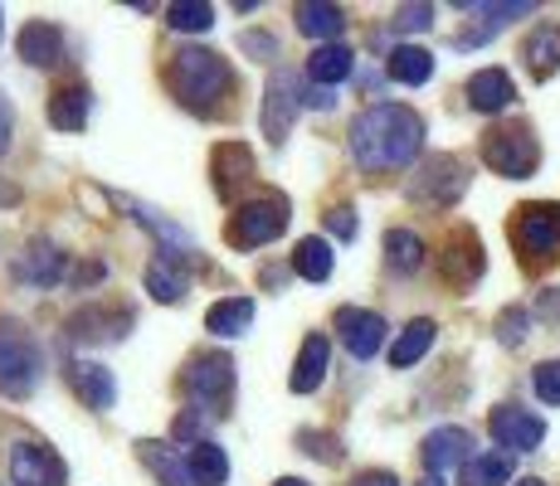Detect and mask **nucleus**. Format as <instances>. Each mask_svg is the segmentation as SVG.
Returning a JSON list of instances; mask_svg holds the SVG:
<instances>
[{
  "instance_id": "nucleus-4",
  "label": "nucleus",
  "mask_w": 560,
  "mask_h": 486,
  "mask_svg": "<svg viewBox=\"0 0 560 486\" xmlns=\"http://www.w3.org/2000/svg\"><path fill=\"white\" fill-rule=\"evenodd\" d=\"M288 214H293L288 194H278V190L254 194V200H244L240 210H234V220H230V244H234V248H264V244H273L278 234L288 229Z\"/></svg>"
},
{
  "instance_id": "nucleus-3",
  "label": "nucleus",
  "mask_w": 560,
  "mask_h": 486,
  "mask_svg": "<svg viewBox=\"0 0 560 486\" xmlns=\"http://www.w3.org/2000/svg\"><path fill=\"white\" fill-rule=\"evenodd\" d=\"M482 161H488L498 176L508 180H526L536 166H541V142H536L532 122H508V127H492L482 137Z\"/></svg>"
},
{
  "instance_id": "nucleus-11",
  "label": "nucleus",
  "mask_w": 560,
  "mask_h": 486,
  "mask_svg": "<svg viewBox=\"0 0 560 486\" xmlns=\"http://www.w3.org/2000/svg\"><path fill=\"white\" fill-rule=\"evenodd\" d=\"M488 424H492L498 448H508V452H532V448H541V438H546L541 418H536L532 408H516V404H498Z\"/></svg>"
},
{
  "instance_id": "nucleus-13",
  "label": "nucleus",
  "mask_w": 560,
  "mask_h": 486,
  "mask_svg": "<svg viewBox=\"0 0 560 486\" xmlns=\"http://www.w3.org/2000/svg\"><path fill=\"white\" fill-rule=\"evenodd\" d=\"M69 384L93 414H107L117 404V380L113 370H103L98 360H69Z\"/></svg>"
},
{
  "instance_id": "nucleus-41",
  "label": "nucleus",
  "mask_w": 560,
  "mask_h": 486,
  "mask_svg": "<svg viewBox=\"0 0 560 486\" xmlns=\"http://www.w3.org/2000/svg\"><path fill=\"white\" fill-rule=\"evenodd\" d=\"M10 132H15V112H10V97L0 93V156L10 151Z\"/></svg>"
},
{
  "instance_id": "nucleus-8",
  "label": "nucleus",
  "mask_w": 560,
  "mask_h": 486,
  "mask_svg": "<svg viewBox=\"0 0 560 486\" xmlns=\"http://www.w3.org/2000/svg\"><path fill=\"white\" fill-rule=\"evenodd\" d=\"M10 482L15 486H63L69 472H63V458L45 442H15L10 448Z\"/></svg>"
},
{
  "instance_id": "nucleus-34",
  "label": "nucleus",
  "mask_w": 560,
  "mask_h": 486,
  "mask_svg": "<svg viewBox=\"0 0 560 486\" xmlns=\"http://www.w3.org/2000/svg\"><path fill=\"white\" fill-rule=\"evenodd\" d=\"M385 263H390L395 273H419V268H424V244H419V234H409V229L385 234Z\"/></svg>"
},
{
  "instance_id": "nucleus-23",
  "label": "nucleus",
  "mask_w": 560,
  "mask_h": 486,
  "mask_svg": "<svg viewBox=\"0 0 560 486\" xmlns=\"http://www.w3.org/2000/svg\"><path fill=\"white\" fill-rule=\"evenodd\" d=\"M351 69H357V54L347 45H322L307 59V79L317 83V88H337L341 79H351Z\"/></svg>"
},
{
  "instance_id": "nucleus-2",
  "label": "nucleus",
  "mask_w": 560,
  "mask_h": 486,
  "mask_svg": "<svg viewBox=\"0 0 560 486\" xmlns=\"http://www.w3.org/2000/svg\"><path fill=\"white\" fill-rule=\"evenodd\" d=\"M166 88L176 93L180 107H190L196 117L220 112V97L230 93V63L214 49H180L166 63Z\"/></svg>"
},
{
  "instance_id": "nucleus-14",
  "label": "nucleus",
  "mask_w": 560,
  "mask_h": 486,
  "mask_svg": "<svg viewBox=\"0 0 560 486\" xmlns=\"http://www.w3.org/2000/svg\"><path fill=\"white\" fill-rule=\"evenodd\" d=\"M214 190H220V200H240V190L254 180V156H249V146H240V142H224V146H214Z\"/></svg>"
},
{
  "instance_id": "nucleus-28",
  "label": "nucleus",
  "mask_w": 560,
  "mask_h": 486,
  "mask_svg": "<svg viewBox=\"0 0 560 486\" xmlns=\"http://www.w3.org/2000/svg\"><path fill=\"white\" fill-rule=\"evenodd\" d=\"M254 321V301L249 297H224L214 301L210 311H205V327L214 331V336H244Z\"/></svg>"
},
{
  "instance_id": "nucleus-6",
  "label": "nucleus",
  "mask_w": 560,
  "mask_h": 486,
  "mask_svg": "<svg viewBox=\"0 0 560 486\" xmlns=\"http://www.w3.org/2000/svg\"><path fill=\"white\" fill-rule=\"evenodd\" d=\"M39 384V351L25 331H0V394L5 399H30Z\"/></svg>"
},
{
  "instance_id": "nucleus-19",
  "label": "nucleus",
  "mask_w": 560,
  "mask_h": 486,
  "mask_svg": "<svg viewBox=\"0 0 560 486\" xmlns=\"http://www.w3.org/2000/svg\"><path fill=\"white\" fill-rule=\"evenodd\" d=\"M512 73L508 69H478L468 79V103L472 112H502V107H512Z\"/></svg>"
},
{
  "instance_id": "nucleus-15",
  "label": "nucleus",
  "mask_w": 560,
  "mask_h": 486,
  "mask_svg": "<svg viewBox=\"0 0 560 486\" xmlns=\"http://www.w3.org/2000/svg\"><path fill=\"white\" fill-rule=\"evenodd\" d=\"M15 49L30 69H54V63L63 59V29L54 25V20H30V25L20 29Z\"/></svg>"
},
{
  "instance_id": "nucleus-43",
  "label": "nucleus",
  "mask_w": 560,
  "mask_h": 486,
  "mask_svg": "<svg viewBox=\"0 0 560 486\" xmlns=\"http://www.w3.org/2000/svg\"><path fill=\"white\" fill-rule=\"evenodd\" d=\"M357 486H400V482L390 472H365V477H357Z\"/></svg>"
},
{
  "instance_id": "nucleus-38",
  "label": "nucleus",
  "mask_w": 560,
  "mask_h": 486,
  "mask_svg": "<svg viewBox=\"0 0 560 486\" xmlns=\"http://www.w3.org/2000/svg\"><path fill=\"white\" fill-rule=\"evenodd\" d=\"M536 399L541 404H560V360L536 365Z\"/></svg>"
},
{
  "instance_id": "nucleus-44",
  "label": "nucleus",
  "mask_w": 560,
  "mask_h": 486,
  "mask_svg": "<svg viewBox=\"0 0 560 486\" xmlns=\"http://www.w3.org/2000/svg\"><path fill=\"white\" fill-rule=\"evenodd\" d=\"M303 103H307V107H331L337 97H331V88H312V93L303 97Z\"/></svg>"
},
{
  "instance_id": "nucleus-25",
  "label": "nucleus",
  "mask_w": 560,
  "mask_h": 486,
  "mask_svg": "<svg viewBox=\"0 0 560 486\" xmlns=\"http://www.w3.org/2000/svg\"><path fill=\"white\" fill-rule=\"evenodd\" d=\"M186 472H190V486H224L230 482V458H224V448L200 438L196 448L186 452Z\"/></svg>"
},
{
  "instance_id": "nucleus-9",
  "label": "nucleus",
  "mask_w": 560,
  "mask_h": 486,
  "mask_svg": "<svg viewBox=\"0 0 560 486\" xmlns=\"http://www.w3.org/2000/svg\"><path fill=\"white\" fill-rule=\"evenodd\" d=\"M298 107H303V93H298V79L288 69H278L264 88V137L268 146H283L288 142V127H293Z\"/></svg>"
},
{
  "instance_id": "nucleus-31",
  "label": "nucleus",
  "mask_w": 560,
  "mask_h": 486,
  "mask_svg": "<svg viewBox=\"0 0 560 486\" xmlns=\"http://www.w3.org/2000/svg\"><path fill=\"white\" fill-rule=\"evenodd\" d=\"M147 292H152L156 301H180L186 297V273H180L176 253H156L152 263H147Z\"/></svg>"
},
{
  "instance_id": "nucleus-20",
  "label": "nucleus",
  "mask_w": 560,
  "mask_h": 486,
  "mask_svg": "<svg viewBox=\"0 0 560 486\" xmlns=\"http://www.w3.org/2000/svg\"><path fill=\"white\" fill-rule=\"evenodd\" d=\"M127 327H132V311H103V307H89L69 321V336L73 341H122Z\"/></svg>"
},
{
  "instance_id": "nucleus-29",
  "label": "nucleus",
  "mask_w": 560,
  "mask_h": 486,
  "mask_svg": "<svg viewBox=\"0 0 560 486\" xmlns=\"http://www.w3.org/2000/svg\"><path fill=\"white\" fill-rule=\"evenodd\" d=\"M385 73H390L395 83H405V88H419V83H429V73H434V54L419 45H400L390 54V63H385Z\"/></svg>"
},
{
  "instance_id": "nucleus-36",
  "label": "nucleus",
  "mask_w": 560,
  "mask_h": 486,
  "mask_svg": "<svg viewBox=\"0 0 560 486\" xmlns=\"http://www.w3.org/2000/svg\"><path fill=\"white\" fill-rule=\"evenodd\" d=\"M536 5H526V0H516V5H478V15H482V29L478 35H458V45H478L482 35H492V29H502L508 20H522V15H532Z\"/></svg>"
},
{
  "instance_id": "nucleus-22",
  "label": "nucleus",
  "mask_w": 560,
  "mask_h": 486,
  "mask_svg": "<svg viewBox=\"0 0 560 486\" xmlns=\"http://www.w3.org/2000/svg\"><path fill=\"white\" fill-rule=\"evenodd\" d=\"M522 59H526V69H532V79H551L560 69V25L556 20L532 29V39L522 45Z\"/></svg>"
},
{
  "instance_id": "nucleus-32",
  "label": "nucleus",
  "mask_w": 560,
  "mask_h": 486,
  "mask_svg": "<svg viewBox=\"0 0 560 486\" xmlns=\"http://www.w3.org/2000/svg\"><path fill=\"white\" fill-rule=\"evenodd\" d=\"M137 458L147 462V467L156 472V482L161 486H190V472H186V462H180V452H171L166 442H137Z\"/></svg>"
},
{
  "instance_id": "nucleus-30",
  "label": "nucleus",
  "mask_w": 560,
  "mask_h": 486,
  "mask_svg": "<svg viewBox=\"0 0 560 486\" xmlns=\"http://www.w3.org/2000/svg\"><path fill=\"white\" fill-rule=\"evenodd\" d=\"M434 321H429V317H419V321H409V327L400 331V341H395L390 345V365H395V370H409V365H415V360H424V355H429V345H434Z\"/></svg>"
},
{
  "instance_id": "nucleus-17",
  "label": "nucleus",
  "mask_w": 560,
  "mask_h": 486,
  "mask_svg": "<svg viewBox=\"0 0 560 486\" xmlns=\"http://www.w3.org/2000/svg\"><path fill=\"white\" fill-rule=\"evenodd\" d=\"M63 273H69V258H63L49 239H35L25 253L15 258V277H25V283H35V287L63 283Z\"/></svg>"
},
{
  "instance_id": "nucleus-35",
  "label": "nucleus",
  "mask_w": 560,
  "mask_h": 486,
  "mask_svg": "<svg viewBox=\"0 0 560 486\" xmlns=\"http://www.w3.org/2000/svg\"><path fill=\"white\" fill-rule=\"evenodd\" d=\"M166 25L180 29V35H200V29L214 25V5H205V0H180V5L166 10Z\"/></svg>"
},
{
  "instance_id": "nucleus-21",
  "label": "nucleus",
  "mask_w": 560,
  "mask_h": 486,
  "mask_svg": "<svg viewBox=\"0 0 560 486\" xmlns=\"http://www.w3.org/2000/svg\"><path fill=\"white\" fill-rule=\"evenodd\" d=\"M327 355H331V345H327V336H312L303 341V355H298V365H293V375H288V389L293 394H312L322 380H327Z\"/></svg>"
},
{
  "instance_id": "nucleus-39",
  "label": "nucleus",
  "mask_w": 560,
  "mask_h": 486,
  "mask_svg": "<svg viewBox=\"0 0 560 486\" xmlns=\"http://www.w3.org/2000/svg\"><path fill=\"white\" fill-rule=\"evenodd\" d=\"M526 317H532V311L526 307H508L498 317V336H502V345H522V336H526Z\"/></svg>"
},
{
  "instance_id": "nucleus-16",
  "label": "nucleus",
  "mask_w": 560,
  "mask_h": 486,
  "mask_svg": "<svg viewBox=\"0 0 560 486\" xmlns=\"http://www.w3.org/2000/svg\"><path fill=\"white\" fill-rule=\"evenodd\" d=\"M468 458H472V434H468V428L448 424V428H434V434L424 438V467L434 472V477H439V472L463 467Z\"/></svg>"
},
{
  "instance_id": "nucleus-7",
  "label": "nucleus",
  "mask_w": 560,
  "mask_h": 486,
  "mask_svg": "<svg viewBox=\"0 0 560 486\" xmlns=\"http://www.w3.org/2000/svg\"><path fill=\"white\" fill-rule=\"evenodd\" d=\"M512 239L522 253L551 258L560 248V204H522L512 224Z\"/></svg>"
},
{
  "instance_id": "nucleus-24",
  "label": "nucleus",
  "mask_w": 560,
  "mask_h": 486,
  "mask_svg": "<svg viewBox=\"0 0 560 486\" xmlns=\"http://www.w3.org/2000/svg\"><path fill=\"white\" fill-rule=\"evenodd\" d=\"M293 20H298V29L312 39H331L337 45V35L347 29V10L341 5H322V0H303V5L293 10Z\"/></svg>"
},
{
  "instance_id": "nucleus-10",
  "label": "nucleus",
  "mask_w": 560,
  "mask_h": 486,
  "mask_svg": "<svg viewBox=\"0 0 560 486\" xmlns=\"http://www.w3.org/2000/svg\"><path fill=\"white\" fill-rule=\"evenodd\" d=\"M463 190H468V166H463L458 156H429L424 170L415 176V194L429 204H439V210L454 204Z\"/></svg>"
},
{
  "instance_id": "nucleus-1",
  "label": "nucleus",
  "mask_w": 560,
  "mask_h": 486,
  "mask_svg": "<svg viewBox=\"0 0 560 486\" xmlns=\"http://www.w3.org/2000/svg\"><path fill=\"white\" fill-rule=\"evenodd\" d=\"M419 146H424V122H419L415 107L371 103V107H361L357 122H351V156H357V166L365 176L415 166Z\"/></svg>"
},
{
  "instance_id": "nucleus-40",
  "label": "nucleus",
  "mask_w": 560,
  "mask_h": 486,
  "mask_svg": "<svg viewBox=\"0 0 560 486\" xmlns=\"http://www.w3.org/2000/svg\"><path fill=\"white\" fill-rule=\"evenodd\" d=\"M322 224H327V234H337V239H357V214H351L347 204H341V210H327Z\"/></svg>"
},
{
  "instance_id": "nucleus-33",
  "label": "nucleus",
  "mask_w": 560,
  "mask_h": 486,
  "mask_svg": "<svg viewBox=\"0 0 560 486\" xmlns=\"http://www.w3.org/2000/svg\"><path fill=\"white\" fill-rule=\"evenodd\" d=\"M293 273L307 277V283H327V277H331V248H327V239H298Z\"/></svg>"
},
{
  "instance_id": "nucleus-5",
  "label": "nucleus",
  "mask_w": 560,
  "mask_h": 486,
  "mask_svg": "<svg viewBox=\"0 0 560 486\" xmlns=\"http://www.w3.org/2000/svg\"><path fill=\"white\" fill-rule=\"evenodd\" d=\"M186 394L196 399L205 414H230V399H234V360L220 351H205L190 355L186 365Z\"/></svg>"
},
{
  "instance_id": "nucleus-37",
  "label": "nucleus",
  "mask_w": 560,
  "mask_h": 486,
  "mask_svg": "<svg viewBox=\"0 0 560 486\" xmlns=\"http://www.w3.org/2000/svg\"><path fill=\"white\" fill-rule=\"evenodd\" d=\"M434 25V5H400L390 20L395 35H409V29H429Z\"/></svg>"
},
{
  "instance_id": "nucleus-42",
  "label": "nucleus",
  "mask_w": 560,
  "mask_h": 486,
  "mask_svg": "<svg viewBox=\"0 0 560 486\" xmlns=\"http://www.w3.org/2000/svg\"><path fill=\"white\" fill-rule=\"evenodd\" d=\"M541 317H551V321L560 317V292H556V287L541 292Z\"/></svg>"
},
{
  "instance_id": "nucleus-27",
  "label": "nucleus",
  "mask_w": 560,
  "mask_h": 486,
  "mask_svg": "<svg viewBox=\"0 0 560 486\" xmlns=\"http://www.w3.org/2000/svg\"><path fill=\"white\" fill-rule=\"evenodd\" d=\"M458 482L463 486H502V482H512V458L508 452H472V458L458 467Z\"/></svg>"
},
{
  "instance_id": "nucleus-18",
  "label": "nucleus",
  "mask_w": 560,
  "mask_h": 486,
  "mask_svg": "<svg viewBox=\"0 0 560 486\" xmlns=\"http://www.w3.org/2000/svg\"><path fill=\"white\" fill-rule=\"evenodd\" d=\"M89 112H93L89 83H69V88H59L49 97V127H59V132H83Z\"/></svg>"
},
{
  "instance_id": "nucleus-12",
  "label": "nucleus",
  "mask_w": 560,
  "mask_h": 486,
  "mask_svg": "<svg viewBox=\"0 0 560 486\" xmlns=\"http://www.w3.org/2000/svg\"><path fill=\"white\" fill-rule=\"evenodd\" d=\"M337 336L357 360H371L385 345V321L381 311H361V307H341L337 311Z\"/></svg>"
},
{
  "instance_id": "nucleus-46",
  "label": "nucleus",
  "mask_w": 560,
  "mask_h": 486,
  "mask_svg": "<svg viewBox=\"0 0 560 486\" xmlns=\"http://www.w3.org/2000/svg\"><path fill=\"white\" fill-rule=\"evenodd\" d=\"M516 486H546V482H536V477H522V482H516Z\"/></svg>"
},
{
  "instance_id": "nucleus-45",
  "label": "nucleus",
  "mask_w": 560,
  "mask_h": 486,
  "mask_svg": "<svg viewBox=\"0 0 560 486\" xmlns=\"http://www.w3.org/2000/svg\"><path fill=\"white\" fill-rule=\"evenodd\" d=\"M273 486H307V482H303V477H278Z\"/></svg>"
},
{
  "instance_id": "nucleus-26",
  "label": "nucleus",
  "mask_w": 560,
  "mask_h": 486,
  "mask_svg": "<svg viewBox=\"0 0 560 486\" xmlns=\"http://www.w3.org/2000/svg\"><path fill=\"white\" fill-rule=\"evenodd\" d=\"M482 263H488V258H482V244H478V234L472 229H458V248L448 244V277H454L458 287H472L482 277Z\"/></svg>"
}]
</instances>
